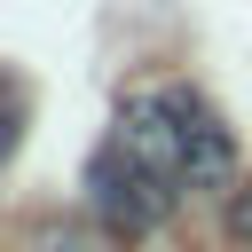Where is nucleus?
I'll use <instances>...</instances> for the list:
<instances>
[{"mask_svg": "<svg viewBox=\"0 0 252 252\" xmlns=\"http://www.w3.org/2000/svg\"><path fill=\"white\" fill-rule=\"evenodd\" d=\"M87 189H94V213L110 220V228H126V236H142V228H158L165 220V205H173V181H158L118 134L94 150V165H87Z\"/></svg>", "mask_w": 252, "mask_h": 252, "instance_id": "obj_1", "label": "nucleus"}, {"mask_svg": "<svg viewBox=\"0 0 252 252\" xmlns=\"http://www.w3.org/2000/svg\"><path fill=\"white\" fill-rule=\"evenodd\" d=\"M165 110H173V134H181V189H220L236 173V134L220 126V110L197 87H165Z\"/></svg>", "mask_w": 252, "mask_h": 252, "instance_id": "obj_2", "label": "nucleus"}, {"mask_svg": "<svg viewBox=\"0 0 252 252\" xmlns=\"http://www.w3.org/2000/svg\"><path fill=\"white\" fill-rule=\"evenodd\" d=\"M228 236H236V244H252V181H236V189H228Z\"/></svg>", "mask_w": 252, "mask_h": 252, "instance_id": "obj_3", "label": "nucleus"}, {"mask_svg": "<svg viewBox=\"0 0 252 252\" xmlns=\"http://www.w3.org/2000/svg\"><path fill=\"white\" fill-rule=\"evenodd\" d=\"M0 94H8V87H0ZM8 150H16V126H8V118H0V158H8Z\"/></svg>", "mask_w": 252, "mask_h": 252, "instance_id": "obj_4", "label": "nucleus"}]
</instances>
